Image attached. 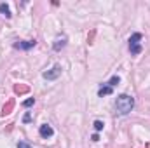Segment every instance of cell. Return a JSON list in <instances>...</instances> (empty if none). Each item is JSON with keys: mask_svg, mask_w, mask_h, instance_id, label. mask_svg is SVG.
<instances>
[{"mask_svg": "<svg viewBox=\"0 0 150 148\" xmlns=\"http://www.w3.org/2000/svg\"><path fill=\"white\" fill-rule=\"evenodd\" d=\"M115 108L120 115H126L134 108V99L129 96V94H120L117 96V101H115Z\"/></svg>", "mask_w": 150, "mask_h": 148, "instance_id": "1", "label": "cell"}, {"mask_svg": "<svg viewBox=\"0 0 150 148\" xmlns=\"http://www.w3.org/2000/svg\"><path fill=\"white\" fill-rule=\"evenodd\" d=\"M142 33H133L129 37V51L131 54H140L142 52Z\"/></svg>", "mask_w": 150, "mask_h": 148, "instance_id": "2", "label": "cell"}, {"mask_svg": "<svg viewBox=\"0 0 150 148\" xmlns=\"http://www.w3.org/2000/svg\"><path fill=\"white\" fill-rule=\"evenodd\" d=\"M59 75H61V66H59V65H56V66H52L51 70L44 72V78H45V80H56Z\"/></svg>", "mask_w": 150, "mask_h": 148, "instance_id": "3", "label": "cell"}, {"mask_svg": "<svg viewBox=\"0 0 150 148\" xmlns=\"http://www.w3.org/2000/svg\"><path fill=\"white\" fill-rule=\"evenodd\" d=\"M35 44H37L35 40H25V42H16V44H14V47H16V49H23V51H28V49H32Z\"/></svg>", "mask_w": 150, "mask_h": 148, "instance_id": "4", "label": "cell"}, {"mask_svg": "<svg viewBox=\"0 0 150 148\" xmlns=\"http://www.w3.org/2000/svg\"><path fill=\"white\" fill-rule=\"evenodd\" d=\"M38 132H40V136L42 138H51L52 134H54V131H52V127L51 125H47V124H44V125H40V129H38Z\"/></svg>", "mask_w": 150, "mask_h": 148, "instance_id": "5", "label": "cell"}, {"mask_svg": "<svg viewBox=\"0 0 150 148\" xmlns=\"http://www.w3.org/2000/svg\"><path fill=\"white\" fill-rule=\"evenodd\" d=\"M14 105H16V101L11 98L5 105H4V108H2V111H0V115L2 117H5V115H9V113H12V110H14Z\"/></svg>", "mask_w": 150, "mask_h": 148, "instance_id": "6", "label": "cell"}, {"mask_svg": "<svg viewBox=\"0 0 150 148\" xmlns=\"http://www.w3.org/2000/svg\"><path fill=\"white\" fill-rule=\"evenodd\" d=\"M65 45H67V37H65V35H61V37H58L56 40H54L52 49H54V51H61Z\"/></svg>", "mask_w": 150, "mask_h": 148, "instance_id": "7", "label": "cell"}, {"mask_svg": "<svg viewBox=\"0 0 150 148\" xmlns=\"http://www.w3.org/2000/svg\"><path fill=\"white\" fill-rule=\"evenodd\" d=\"M14 92L16 94H28L30 92V85H26V84H14Z\"/></svg>", "mask_w": 150, "mask_h": 148, "instance_id": "8", "label": "cell"}, {"mask_svg": "<svg viewBox=\"0 0 150 148\" xmlns=\"http://www.w3.org/2000/svg\"><path fill=\"white\" fill-rule=\"evenodd\" d=\"M0 12H2L7 19L12 16V14H11V9H9V5H7V4H0Z\"/></svg>", "mask_w": 150, "mask_h": 148, "instance_id": "9", "label": "cell"}, {"mask_svg": "<svg viewBox=\"0 0 150 148\" xmlns=\"http://www.w3.org/2000/svg\"><path fill=\"white\" fill-rule=\"evenodd\" d=\"M98 94H100L101 98H103V96H107V94H112V87H110V85H103V87L98 91Z\"/></svg>", "mask_w": 150, "mask_h": 148, "instance_id": "10", "label": "cell"}, {"mask_svg": "<svg viewBox=\"0 0 150 148\" xmlns=\"http://www.w3.org/2000/svg\"><path fill=\"white\" fill-rule=\"evenodd\" d=\"M119 82H120V78H119V77L115 75V77H112V78H110V82H108L107 85H110V87H113V85H119Z\"/></svg>", "mask_w": 150, "mask_h": 148, "instance_id": "11", "label": "cell"}, {"mask_svg": "<svg viewBox=\"0 0 150 148\" xmlns=\"http://www.w3.org/2000/svg\"><path fill=\"white\" fill-rule=\"evenodd\" d=\"M93 125H94V129H96V131H101V129H103V122H101V120H94V124H93Z\"/></svg>", "mask_w": 150, "mask_h": 148, "instance_id": "12", "label": "cell"}, {"mask_svg": "<svg viewBox=\"0 0 150 148\" xmlns=\"http://www.w3.org/2000/svg\"><path fill=\"white\" fill-rule=\"evenodd\" d=\"M94 35H96V30H93V32L87 35V44H93V40H94Z\"/></svg>", "mask_w": 150, "mask_h": 148, "instance_id": "13", "label": "cell"}, {"mask_svg": "<svg viewBox=\"0 0 150 148\" xmlns=\"http://www.w3.org/2000/svg\"><path fill=\"white\" fill-rule=\"evenodd\" d=\"M33 103H35V99H33V98H30V99H26V101L23 103V106H26V108H30V106H32Z\"/></svg>", "mask_w": 150, "mask_h": 148, "instance_id": "14", "label": "cell"}, {"mask_svg": "<svg viewBox=\"0 0 150 148\" xmlns=\"http://www.w3.org/2000/svg\"><path fill=\"white\" fill-rule=\"evenodd\" d=\"M18 148H32V147H30L28 143H25V141H19V143H18Z\"/></svg>", "mask_w": 150, "mask_h": 148, "instance_id": "15", "label": "cell"}, {"mask_svg": "<svg viewBox=\"0 0 150 148\" xmlns=\"http://www.w3.org/2000/svg\"><path fill=\"white\" fill-rule=\"evenodd\" d=\"M30 120H32V115H30V113H26V115H25V118H23V122H30Z\"/></svg>", "mask_w": 150, "mask_h": 148, "instance_id": "16", "label": "cell"}, {"mask_svg": "<svg viewBox=\"0 0 150 148\" xmlns=\"http://www.w3.org/2000/svg\"><path fill=\"white\" fill-rule=\"evenodd\" d=\"M91 140H93V141H98V140H100V136H98V134H93V136H91Z\"/></svg>", "mask_w": 150, "mask_h": 148, "instance_id": "17", "label": "cell"}, {"mask_svg": "<svg viewBox=\"0 0 150 148\" xmlns=\"http://www.w3.org/2000/svg\"><path fill=\"white\" fill-rule=\"evenodd\" d=\"M145 148H150V143H147V145H145Z\"/></svg>", "mask_w": 150, "mask_h": 148, "instance_id": "18", "label": "cell"}]
</instances>
